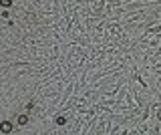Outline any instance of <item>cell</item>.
Here are the masks:
<instances>
[{
  "label": "cell",
  "instance_id": "cell-1",
  "mask_svg": "<svg viewBox=\"0 0 161 135\" xmlns=\"http://www.w3.org/2000/svg\"><path fill=\"white\" fill-rule=\"evenodd\" d=\"M28 119H30V117H28L26 113H22V115H20V117L16 119V125H18V127H24V125L28 123Z\"/></svg>",
  "mask_w": 161,
  "mask_h": 135
},
{
  "label": "cell",
  "instance_id": "cell-2",
  "mask_svg": "<svg viewBox=\"0 0 161 135\" xmlns=\"http://www.w3.org/2000/svg\"><path fill=\"white\" fill-rule=\"evenodd\" d=\"M12 131V123L10 121H4V123H2V133H10Z\"/></svg>",
  "mask_w": 161,
  "mask_h": 135
},
{
  "label": "cell",
  "instance_id": "cell-3",
  "mask_svg": "<svg viewBox=\"0 0 161 135\" xmlns=\"http://www.w3.org/2000/svg\"><path fill=\"white\" fill-rule=\"evenodd\" d=\"M67 121H69V117H63V115H58V117H57V125H65Z\"/></svg>",
  "mask_w": 161,
  "mask_h": 135
},
{
  "label": "cell",
  "instance_id": "cell-4",
  "mask_svg": "<svg viewBox=\"0 0 161 135\" xmlns=\"http://www.w3.org/2000/svg\"><path fill=\"white\" fill-rule=\"evenodd\" d=\"M2 6H4V8H10V6H12V0H2Z\"/></svg>",
  "mask_w": 161,
  "mask_h": 135
}]
</instances>
